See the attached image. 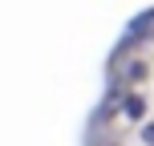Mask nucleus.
<instances>
[{"mask_svg":"<svg viewBox=\"0 0 154 146\" xmlns=\"http://www.w3.org/2000/svg\"><path fill=\"white\" fill-rule=\"evenodd\" d=\"M150 29H154V8H150V12H138V20L126 29V45H130V41H138V37H146Z\"/></svg>","mask_w":154,"mask_h":146,"instance_id":"f257e3e1","label":"nucleus"},{"mask_svg":"<svg viewBox=\"0 0 154 146\" xmlns=\"http://www.w3.org/2000/svg\"><path fill=\"white\" fill-rule=\"evenodd\" d=\"M122 110H126V118H130V122H142V118H146V101H142L138 93H130V98L122 101Z\"/></svg>","mask_w":154,"mask_h":146,"instance_id":"f03ea898","label":"nucleus"},{"mask_svg":"<svg viewBox=\"0 0 154 146\" xmlns=\"http://www.w3.org/2000/svg\"><path fill=\"white\" fill-rule=\"evenodd\" d=\"M146 73H150V69H146V61H130V65H126V81H142Z\"/></svg>","mask_w":154,"mask_h":146,"instance_id":"7ed1b4c3","label":"nucleus"},{"mask_svg":"<svg viewBox=\"0 0 154 146\" xmlns=\"http://www.w3.org/2000/svg\"><path fill=\"white\" fill-rule=\"evenodd\" d=\"M142 142H146V146H154V122H146V126H142Z\"/></svg>","mask_w":154,"mask_h":146,"instance_id":"20e7f679","label":"nucleus"},{"mask_svg":"<svg viewBox=\"0 0 154 146\" xmlns=\"http://www.w3.org/2000/svg\"><path fill=\"white\" fill-rule=\"evenodd\" d=\"M97 146H114V142H97Z\"/></svg>","mask_w":154,"mask_h":146,"instance_id":"39448f33","label":"nucleus"}]
</instances>
